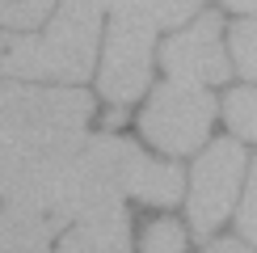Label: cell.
Instances as JSON below:
<instances>
[{
  "label": "cell",
  "instance_id": "cell-1",
  "mask_svg": "<svg viewBox=\"0 0 257 253\" xmlns=\"http://www.w3.org/2000/svg\"><path fill=\"white\" fill-rule=\"evenodd\" d=\"M181 190H186V177L173 161H152L118 135H76L51 156H42L9 198L34 203L63 228L105 207H118L122 198L173 207Z\"/></svg>",
  "mask_w": 257,
  "mask_h": 253
},
{
  "label": "cell",
  "instance_id": "cell-2",
  "mask_svg": "<svg viewBox=\"0 0 257 253\" xmlns=\"http://www.w3.org/2000/svg\"><path fill=\"white\" fill-rule=\"evenodd\" d=\"M89 118L93 97L76 84L42 89L30 80L0 76V198L13 194L42 156L84 135Z\"/></svg>",
  "mask_w": 257,
  "mask_h": 253
},
{
  "label": "cell",
  "instance_id": "cell-3",
  "mask_svg": "<svg viewBox=\"0 0 257 253\" xmlns=\"http://www.w3.org/2000/svg\"><path fill=\"white\" fill-rule=\"evenodd\" d=\"M97 0H59L42 30H0V76L80 84L97 68Z\"/></svg>",
  "mask_w": 257,
  "mask_h": 253
},
{
  "label": "cell",
  "instance_id": "cell-4",
  "mask_svg": "<svg viewBox=\"0 0 257 253\" xmlns=\"http://www.w3.org/2000/svg\"><path fill=\"white\" fill-rule=\"evenodd\" d=\"M160 26L144 17H110L105 30V51L97 68V93L114 105H131L152 89V55H156Z\"/></svg>",
  "mask_w": 257,
  "mask_h": 253
},
{
  "label": "cell",
  "instance_id": "cell-5",
  "mask_svg": "<svg viewBox=\"0 0 257 253\" xmlns=\"http://www.w3.org/2000/svg\"><path fill=\"white\" fill-rule=\"evenodd\" d=\"M211 122H215V97L202 84H186V80H165L139 118L148 144H156L169 156L198 152L207 144Z\"/></svg>",
  "mask_w": 257,
  "mask_h": 253
},
{
  "label": "cell",
  "instance_id": "cell-6",
  "mask_svg": "<svg viewBox=\"0 0 257 253\" xmlns=\"http://www.w3.org/2000/svg\"><path fill=\"white\" fill-rule=\"evenodd\" d=\"M240 173H244V148L236 140H219L198 156L194 173H190V198H186L194 236L207 240L228 219L240 194Z\"/></svg>",
  "mask_w": 257,
  "mask_h": 253
},
{
  "label": "cell",
  "instance_id": "cell-7",
  "mask_svg": "<svg viewBox=\"0 0 257 253\" xmlns=\"http://www.w3.org/2000/svg\"><path fill=\"white\" fill-rule=\"evenodd\" d=\"M160 63H165L169 80L186 84H223L232 76V55L223 47V17L219 13H198L190 26L165 38L160 47Z\"/></svg>",
  "mask_w": 257,
  "mask_h": 253
},
{
  "label": "cell",
  "instance_id": "cell-8",
  "mask_svg": "<svg viewBox=\"0 0 257 253\" xmlns=\"http://www.w3.org/2000/svg\"><path fill=\"white\" fill-rule=\"evenodd\" d=\"M59 232V224L38 211L34 203L21 198H5L0 207V253H51V236Z\"/></svg>",
  "mask_w": 257,
  "mask_h": 253
},
{
  "label": "cell",
  "instance_id": "cell-9",
  "mask_svg": "<svg viewBox=\"0 0 257 253\" xmlns=\"http://www.w3.org/2000/svg\"><path fill=\"white\" fill-rule=\"evenodd\" d=\"M59 253H131V219L122 203L72 224V232L59 240Z\"/></svg>",
  "mask_w": 257,
  "mask_h": 253
},
{
  "label": "cell",
  "instance_id": "cell-10",
  "mask_svg": "<svg viewBox=\"0 0 257 253\" xmlns=\"http://www.w3.org/2000/svg\"><path fill=\"white\" fill-rule=\"evenodd\" d=\"M223 118L236 140H257V89H232L223 101Z\"/></svg>",
  "mask_w": 257,
  "mask_h": 253
},
{
  "label": "cell",
  "instance_id": "cell-11",
  "mask_svg": "<svg viewBox=\"0 0 257 253\" xmlns=\"http://www.w3.org/2000/svg\"><path fill=\"white\" fill-rule=\"evenodd\" d=\"M228 55H232V63L240 68V76L257 80V17H244V21L232 26Z\"/></svg>",
  "mask_w": 257,
  "mask_h": 253
},
{
  "label": "cell",
  "instance_id": "cell-12",
  "mask_svg": "<svg viewBox=\"0 0 257 253\" xmlns=\"http://www.w3.org/2000/svg\"><path fill=\"white\" fill-rule=\"evenodd\" d=\"M139 253H186V232L173 219H156V224H148Z\"/></svg>",
  "mask_w": 257,
  "mask_h": 253
},
{
  "label": "cell",
  "instance_id": "cell-13",
  "mask_svg": "<svg viewBox=\"0 0 257 253\" xmlns=\"http://www.w3.org/2000/svg\"><path fill=\"white\" fill-rule=\"evenodd\" d=\"M240 236L257 249V161L249 169V186H244V198H240V219H236Z\"/></svg>",
  "mask_w": 257,
  "mask_h": 253
},
{
  "label": "cell",
  "instance_id": "cell-14",
  "mask_svg": "<svg viewBox=\"0 0 257 253\" xmlns=\"http://www.w3.org/2000/svg\"><path fill=\"white\" fill-rule=\"evenodd\" d=\"M202 253H257V249L240 236V240H211V245L202 249Z\"/></svg>",
  "mask_w": 257,
  "mask_h": 253
},
{
  "label": "cell",
  "instance_id": "cell-15",
  "mask_svg": "<svg viewBox=\"0 0 257 253\" xmlns=\"http://www.w3.org/2000/svg\"><path fill=\"white\" fill-rule=\"evenodd\" d=\"M219 5L236 9V13H249V17H257V0H219Z\"/></svg>",
  "mask_w": 257,
  "mask_h": 253
}]
</instances>
